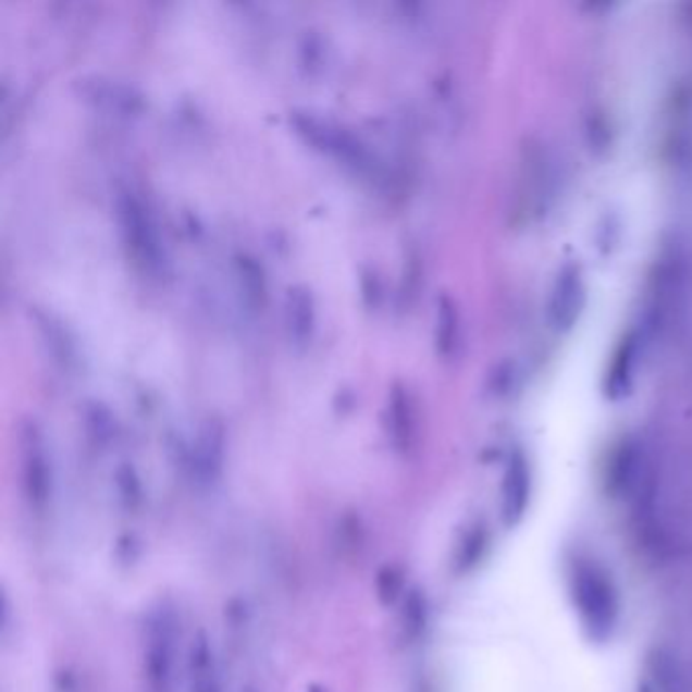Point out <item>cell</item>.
I'll return each mask as SVG.
<instances>
[{"instance_id":"cell-1","label":"cell","mask_w":692,"mask_h":692,"mask_svg":"<svg viewBox=\"0 0 692 692\" xmlns=\"http://www.w3.org/2000/svg\"><path fill=\"white\" fill-rule=\"evenodd\" d=\"M567 581L572 607L589 638L595 642L609 640L619 621V595L609 572L593 558L574 557Z\"/></svg>"},{"instance_id":"cell-2","label":"cell","mask_w":692,"mask_h":692,"mask_svg":"<svg viewBox=\"0 0 692 692\" xmlns=\"http://www.w3.org/2000/svg\"><path fill=\"white\" fill-rule=\"evenodd\" d=\"M291 124L316 149L330 152L333 157L346 161L347 165H354L356 169H370L374 165L372 152L368 151V147L337 122L321 119L305 110H295L291 112Z\"/></svg>"},{"instance_id":"cell-3","label":"cell","mask_w":692,"mask_h":692,"mask_svg":"<svg viewBox=\"0 0 692 692\" xmlns=\"http://www.w3.org/2000/svg\"><path fill=\"white\" fill-rule=\"evenodd\" d=\"M177 623L169 609L152 611L145 635V675L151 692L171 691Z\"/></svg>"},{"instance_id":"cell-4","label":"cell","mask_w":692,"mask_h":692,"mask_svg":"<svg viewBox=\"0 0 692 692\" xmlns=\"http://www.w3.org/2000/svg\"><path fill=\"white\" fill-rule=\"evenodd\" d=\"M116 210L124 240L131 246L135 257L149 267H157L161 262V244L149 211L145 210V206L133 194H121Z\"/></svg>"},{"instance_id":"cell-5","label":"cell","mask_w":692,"mask_h":692,"mask_svg":"<svg viewBox=\"0 0 692 692\" xmlns=\"http://www.w3.org/2000/svg\"><path fill=\"white\" fill-rule=\"evenodd\" d=\"M23 483L33 512H46L51 496V467L47 461L44 438L35 424L23 431Z\"/></svg>"},{"instance_id":"cell-6","label":"cell","mask_w":692,"mask_h":692,"mask_svg":"<svg viewBox=\"0 0 692 692\" xmlns=\"http://www.w3.org/2000/svg\"><path fill=\"white\" fill-rule=\"evenodd\" d=\"M532 494V473L524 453H512L502 482V520L508 528L518 527L528 512Z\"/></svg>"},{"instance_id":"cell-7","label":"cell","mask_w":692,"mask_h":692,"mask_svg":"<svg viewBox=\"0 0 692 692\" xmlns=\"http://www.w3.org/2000/svg\"><path fill=\"white\" fill-rule=\"evenodd\" d=\"M79 88L84 96H88V100H94L100 106H108L110 110L131 114L143 108L140 94L133 86H126L122 82L104 79V77H82Z\"/></svg>"},{"instance_id":"cell-8","label":"cell","mask_w":692,"mask_h":692,"mask_svg":"<svg viewBox=\"0 0 692 692\" xmlns=\"http://www.w3.org/2000/svg\"><path fill=\"white\" fill-rule=\"evenodd\" d=\"M224 461V429L215 421H208L196 441L194 471L199 482L210 483L218 478Z\"/></svg>"},{"instance_id":"cell-9","label":"cell","mask_w":692,"mask_h":692,"mask_svg":"<svg viewBox=\"0 0 692 692\" xmlns=\"http://www.w3.org/2000/svg\"><path fill=\"white\" fill-rule=\"evenodd\" d=\"M286 328L297 344H305L316 325V301L307 286H288L285 301Z\"/></svg>"},{"instance_id":"cell-10","label":"cell","mask_w":692,"mask_h":692,"mask_svg":"<svg viewBox=\"0 0 692 692\" xmlns=\"http://www.w3.org/2000/svg\"><path fill=\"white\" fill-rule=\"evenodd\" d=\"M388 422H391L394 445L398 449H408L412 441V408H410L407 391L400 384L392 386Z\"/></svg>"},{"instance_id":"cell-11","label":"cell","mask_w":692,"mask_h":692,"mask_svg":"<svg viewBox=\"0 0 692 692\" xmlns=\"http://www.w3.org/2000/svg\"><path fill=\"white\" fill-rule=\"evenodd\" d=\"M206 638H197L191 650V692H220Z\"/></svg>"},{"instance_id":"cell-12","label":"cell","mask_w":692,"mask_h":692,"mask_svg":"<svg viewBox=\"0 0 692 692\" xmlns=\"http://www.w3.org/2000/svg\"><path fill=\"white\" fill-rule=\"evenodd\" d=\"M485 542H487V534L482 527H475L467 534L466 542L461 546V555H459L461 569H471L483 557Z\"/></svg>"},{"instance_id":"cell-13","label":"cell","mask_w":692,"mask_h":692,"mask_svg":"<svg viewBox=\"0 0 692 692\" xmlns=\"http://www.w3.org/2000/svg\"><path fill=\"white\" fill-rule=\"evenodd\" d=\"M238 267H240L242 281L248 288V295L260 301L264 297V276H262V269L255 262V258L240 257L238 258Z\"/></svg>"},{"instance_id":"cell-14","label":"cell","mask_w":692,"mask_h":692,"mask_svg":"<svg viewBox=\"0 0 692 692\" xmlns=\"http://www.w3.org/2000/svg\"><path fill=\"white\" fill-rule=\"evenodd\" d=\"M407 621H405V628H407L410 635H417L424 628V600H422L419 593H412L410 600L407 603Z\"/></svg>"},{"instance_id":"cell-15","label":"cell","mask_w":692,"mask_h":692,"mask_svg":"<svg viewBox=\"0 0 692 692\" xmlns=\"http://www.w3.org/2000/svg\"><path fill=\"white\" fill-rule=\"evenodd\" d=\"M301 58L305 67H317V63L321 61V41L316 35H305V41L301 44Z\"/></svg>"},{"instance_id":"cell-16","label":"cell","mask_w":692,"mask_h":692,"mask_svg":"<svg viewBox=\"0 0 692 692\" xmlns=\"http://www.w3.org/2000/svg\"><path fill=\"white\" fill-rule=\"evenodd\" d=\"M452 305H449V302L447 301H443V305H441V344H443V346H449V344H452Z\"/></svg>"}]
</instances>
